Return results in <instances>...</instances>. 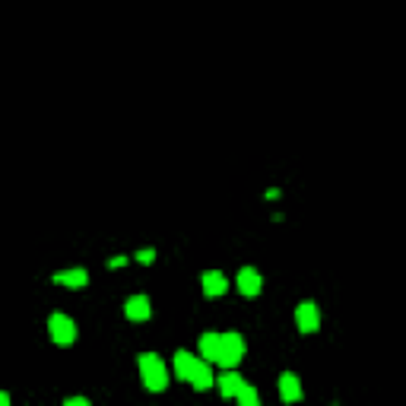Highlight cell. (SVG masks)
<instances>
[{"mask_svg": "<svg viewBox=\"0 0 406 406\" xmlns=\"http://www.w3.org/2000/svg\"><path fill=\"white\" fill-rule=\"evenodd\" d=\"M54 286H64V289H86L89 286V273L83 267H70V270H57L51 276Z\"/></svg>", "mask_w": 406, "mask_h": 406, "instance_id": "cell-7", "label": "cell"}, {"mask_svg": "<svg viewBox=\"0 0 406 406\" xmlns=\"http://www.w3.org/2000/svg\"><path fill=\"white\" fill-rule=\"evenodd\" d=\"M295 327L302 330V334H317L321 330V311H317L314 302H299V308H295Z\"/></svg>", "mask_w": 406, "mask_h": 406, "instance_id": "cell-4", "label": "cell"}, {"mask_svg": "<svg viewBox=\"0 0 406 406\" xmlns=\"http://www.w3.org/2000/svg\"><path fill=\"white\" fill-rule=\"evenodd\" d=\"M197 353H200V358H207L209 365L219 362V334H203L197 343Z\"/></svg>", "mask_w": 406, "mask_h": 406, "instance_id": "cell-13", "label": "cell"}, {"mask_svg": "<svg viewBox=\"0 0 406 406\" xmlns=\"http://www.w3.org/2000/svg\"><path fill=\"white\" fill-rule=\"evenodd\" d=\"M0 406H10V394L6 390H0Z\"/></svg>", "mask_w": 406, "mask_h": 406, "instance_id": "cell-18", "label": "cell"}, {"mask_svg": "<svg viewBox=\"0 0 406 406\" xmlns=\"http://www.w3.org/2000/svg\"><path fill=\"white\" fill-rule=\"evenodd\" d=\"M235 286H238V292L245 295V299H257V295H260V289H263V276H260V270H254V267H241V270H238V276H235Z\"/></svg>", "mask_w": 406, "mask_h": 406, "instance_id": "cell-5", "label": "cell"}, {"mask_svg": "<svg viewBox=\"0 0 406 406\" xmlns=\"http://www.w3.org/2000/svg\"><path fill=\"white\" fill-rule=\"evenodd\" d=\"M127 260H131L127 254H118V257H111V260H108V267H111V270H121V267H127Z\"/></svg>", "mask_w": 406, "mask_h": 406, "instance_id": "cell-16", "label": "cell"}, {"mask_svg": "<svg viewBox=\"0 0 406 406\" xmlns=\"http://www.w3.org/2000/svg\"><path fill=\"white\" fill-rule=\"evenodd\" d=\"M67 406H89V397H67Z\"/></svg>", "mask_w": 406, "mask_h": 406, "instance_id": "cell-17", "label": "cell"}, {"mask_svg": "<svg viewBox=\"0 0 406 406\" xmlns=\"http://www.w3.org/2000/svg\"><path fill=\"white\" fill-rule=\"evenodd\" d=\"M200 286H203V295H209V299H219V295L229 292V280H226V273H219V270L200 273Z\"/></svg>", "mask_w": 406, "mask_h": 406, "instance_id": "cell-8", "label": "cell"}, {"mask_svg": "<svg viewBox=\"0 0 406 406\" xmlns=\"http://www.w3.org/2000/svg\"><path fill=\"white\" fill-rule=\"evenodd\" d=\"M191 388L194 390H209L216 384V378H213V371H209V362L207 358H197V365H194V371H191Z\"/></svg>", "mask_w": 406, "mask_h": 406, "instance_id": "cell-10", "label": "cell"}, {"mask_svg": "<svg viewBox=\"0 0 406 406\" xmlns=\"http://www.w3.org/2000/svg\"><path fill=\"white\" fill-rule=\"evenodd\" d=\"M77 321H73L70 314H51L48 317V336H51V343H57V346H73L77 343Z\"/></svg>", "mask_w": 406, "mask_h": 406, "instance_id": "cell-3", "label": "cell"}, {"mask_svg": "<svg viewBox=\"0 0 406 406\" xmlns=\"http://www.w3.org/2000/svg\"><path fill=\"white\" fill-rule=\"evenodd\" d=\"M245 358V336L229 330V334H219V362L222 368H238V362Z\"/></svg>", "mask_w": 406, "mask_h": 406, "instance_id": "cell-2", "label": "cell"}, {"mask_svg": "<svg viewBox=\"0 0 406 406\" xmlns=\"http://www.w3.org/2000/svg\"><path fill=\"white\" fill-rule=\"evenodd\" d=\"M140 378H143V388L153 390V394H162L168 388V368L155 353H143L140 356Z\"/></svg>", "mask_w": 406, "mask_h": 406, "instance_id": "cell-1", "label": "cell"}, {"mask_svg": "<svg viewBox=\"0 0 406 406\" xmlns=\"http://www.w3.org/2000/svg\"><path fill=\"white\" fill-rule=\"evenodd\" d=\"M235 400H238L241 406H257L260 403V394H257V388H251L248 381H241V388L235 390Z\"/></svg>", "mask_w": 406, "mask_h": 406, "instance_id": "cell-14", "label": "cell"}, {"mask_svg": "<svg viewBox=\"0 0 406 406\" xmlns=\"http://www.w3.org/2000/svg\"><path fill=\"white\" fill-rule=\"evenodd\" d=\"M280 397L286 403H299L304 397V388H302V381H299L295 371H282L280 375Z\"/></svg>", "mask_w": 406, "mask_h": 406, "instance_id": "cell-9", "label": "cell"}, {"mask_svg": "<svg viewBox=\"0 0 406 406\" xmlns=\"http://www.w3.org/2000/svg\"><path fill=\"white\" fill-rule=\"evenodd\" d=\"M133 260H137V263H143V267H150V263L155 260V251H153V248H140V251L133 254Z\"/></svg>", "mask_w": 406, "mask_h": 406, "instance_id": "cell-15", "label": "cell"}, {"mask_svg": "<svg viewBox=\"0 0 406 406\" xmlns=\"http://www.w3.org/2000/svg\"><path fill=\"white\" fill-rule=\"evenodd\" d=\"M241 381H245V378H241L238 371H235V368H226L219 378H216V388H219V394L229 400V397H235V390L241 388Z\"/></svg>", "mask_w": 406, "mask_h": 406, "instance_id": "cell-12", "label": "cell"}, {"mask_svg": "<svg viewBox=\"0 0 406 406\" xmlns=\"http://www.w3.org/2000/svg\"><path fill=\"white\" fill-rule=\"evenodd\" d=\"M124 314H127V321H137V324L150 321V317H153V302H150V295H143V292L131 295V299L124 302Z\"/></svg>", "mask_w": 406, "mask_h": 406, "instance_id": "cell-6", "label": "cell"}, {"mask_svg": "<svg viewBox=\"0 0 406 406\" xmlns=\"http://www.w3.org/2000/svg\"><path fill=\"white\" fill-rule=\"evenodd\" d=\"M197 358H200V356L187 353V349H178V353H175L172 368H175V375H178V381H187V378H191V371H194V365H197Z\"/></svg>", "mask_w": 406, "mask_h": 406, "instance_id": "cell-11", "label": "cell"}]
</instances>
